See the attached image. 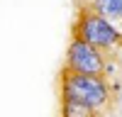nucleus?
Here are the masks:
<instances>
[{
	"instance_id": "1",
	"label": "nucleus",
	"mask_w": 122,
	"mask_h": 117,
	"mask_svg": "<svg viewBox=\"0 0 122 117\" xmlns=\"http://www.w3.org/2000/svg\"><path fill=\"white\" fill-rule=\"evenodd\" d=\"M61 98L78 100L95 112H103L110 102V90L103 76H90V73H76L64 68L61 73Z\"/></svg>"
},
{
	"instance_id": "2",
	"label": "nucleus",
	"mask_w": 122,
	"mask_h": 117,
	"mask_svg": "<svg viewBox=\"0 0 122 117\" xmlns=\"http://www.w3.org/2000/svg\"><path fill=\"white\" fill-rule=\"evenodd\" d=\"M73 34H76V39H83V42L93 44L100 51L103 49H115L122 42V34L115 29V24L107 22L105 17H100L98 12H93L90 7L81 10Z\"/></svg>"
},
{
	"instance_id": "3",
	"label": "nucleus",
	"mask_w": 122,
	"mask_h": 117,
	"mask_svg": "<svg viewBox=\"0 0 122 117\" xmlns=\"http://www.w3.org/2000/svg\"><path fill=\"white\" fill-rule=\"evenodd\" d=\"M66 68L76 73H90V76H103L105 73V58L103 51L95 49L93 44L83 42V39H76L68 44L66 51Z\"/></svg>"
},
{
	"instance_id": "4",
	"label": "nucleus",
	"mask_w": 122,
	"mask_h": 117,
	"mask_svg": "<svg viewBox=\"0 0 122 117\" xmlns=\"http://www.w3.org/2000/svg\"><path fill=\"white\" fill-rule=\"evenodd\" d=\"M90 10L107 22H122V0H90Z\"/></svg>"
},
{
	"instance_id": "5",
	"label": "nucleus",
	"mask_w": 122,
	"mask_h": 117,
	"mask_svg": "<svg viewBox=\"0 0 122 117\" xmlns=\"http://www.w3.org/2000/svg\"><path fill=\"white\" fill-rule=\"evenodd\" d=\"M61 117H98V112L93 110V107L78 102V100L61 98Z\"/></svg>"
}]
</instances>
